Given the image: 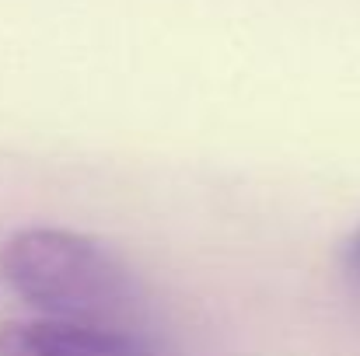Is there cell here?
I'll use <instances>...</instances> for the list:
<instances>
[{"instance_id":"3","label":"cell","mask_w":360,"mask_h":356,"mask_svg":"<svg viewBox=\"0 0 360 356\" xmlns=\"http://www.w3.org/2000/svg\"><path fill=\"white\" fill-rule=\"evenodd\" d=\"M343 255H347V269H350V272H354V276L360 279V228L350 237H347V248H343Z\"/></svg>"},{"instance_id":"2","label":"cell","mask_w":360,"mask_h":356,"mask_svg":"<svg viewBox=\"0 0 360 356\" xmlns=\"http://www.w3.org/2000/svg\"><path fill=\"white\" fill-rule=\"evenodd\" d=\"M0 356H154V350L147 339L35 318L0 329Z\"/></svg>"},{"instance_id":"1","label":"cell","mask_w":360,"mask_h":356,"mask_svg":"<svg viewBox=\"0 0 360 356\" xmlns=\"http://www.w3.org/2000/svg\"><path fill=\"white\" fill-rule=\"evenodd\" d=\"M0 276L46 322L150 343V297L120 255L67 228H21L0 248Z\"/></svg>"}]
</instances>
